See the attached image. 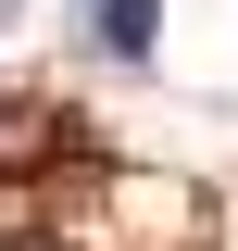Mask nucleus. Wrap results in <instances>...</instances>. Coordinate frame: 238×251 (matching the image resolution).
Masks as SVG:
<instances>
[{"label":"nucleus","instance_id":"obj_1","mask_svg":"<svg viewBox=\"0 0 238 251\" xmlns=\"http://www.w3.org/2000/svg\"><path fill=\"white\" fill-rule=\"evenodd\" d=\"M75 25H88V50H100V63H150L163 0H75Z\"/></svg>","mask_w":238,"mask_h":251}]
</instances>
